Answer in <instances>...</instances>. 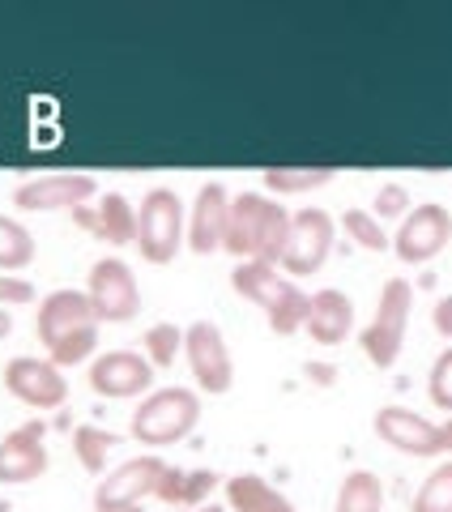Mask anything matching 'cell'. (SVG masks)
<instances>
[{
    "label": "cell",
    "mask_w": 452,
    "mask_h": 512,
    "mask_svg": "<svg viewBox=\"0 0 452 512\" xmlns=\"http://www.w3.org/2000/svg\"><path fill=\"white\" fill-rule=\"evenodd\" d=\"M290 231V210L269 197V192L244 188L231 197V214H226V239L222 252H231L235 261H265L278 265Z\"/></svg>",
    "instance_id": "cell-1"
},
{
    "label": "cell",
    "mask_w": 452,
    "mask_h": 512,
    "mask_svg": "<svg viewBox=\"0 0 452 512\" xmlns=\"http://www.w3.org/2000/svg\"><path fill=\"white\" fill-rule=\"evenodd\" d=\"M201 423V397L184 389V384H167V389H150L133 410V440L145 448H167L192 436V427Z\"/></svg>",
    "instance_id": "cell-2"
},
{
    "label": "cell",
    "mask_w": 452,
    "mask_h": 512,
    "mask_svg": "<svg viewBox=\"0 0 452 512\" xmlns=\"http://www.w3.org/2000/svg\"><path fill=\"white\" fill-rule=\"evenodd\" d=\"M184 227H188V210H184L180 192L167 188V184L150 188L137 205V239L133 244L141 252V261H150V265L175 261L184 248Z\"/></svg>",
    "instance_id": "cell-3"
},
{
    "label": "cell",
    "mask_w": 452,
    "mask_h": 512,
    "mask_svg": "<svg viewBox=\"0 0 452 512\" xmlns=\"http://www.w3.org/2000/svg\"><path fill=\"white\" fill-rule=\"evenodd\" d=\"M410 312H414V286L410 278H389L384 291L376 299V316L371 325L359 333V346L363 355L389 372V367L401 359V346H406V329H410Z\"/></svg>",
    "instance_id": "cell-4"
},
{
    "label": "cell",
    "mask_w": 452,
    "mask_h": 512,
    "mask_svg": "<svg viewBox=\"0 0 452 512\" xmlns=\"http://www.w3.org/2000/svg\"><path fill=\"white\" fill-rule=\"evenodd\" d=\"M333 239H337V222L329 210H320V205L290 210V231H286V248H282L278 269L290 282L316 274V269L329 261Z\"/></svg>",
    "instance_id": "cell-5"
},
{
    "label": "cell",
    "mask_w": 452,
    "mask_h": 512,
    "mask_svg": "<svg viewBox=\"0 0 452 512\" xmlns=\"http://www.w3.org/2000/svg\"><path fill=\"white\" fill-rule=\"evenodd\" d=\"M86 295L94 303L99 325H124V320H133L141 312V286L124 256H99V261L90 265Z\"/></svg>",
    "instance_id": "cell-6"
},
{
    "label": "cell",
    "mask_w": 452,
    "mask_h": 512,
    "mask_svg": "<svg viewBox=\"0 0 452 512\" xmlns=\"http://www.w3.org/2000/svg\"><path fill=\"white\" fill-rule=\"evenodd\" d=\"M184 359H188V372L197 380L201 393H231L235 384V359H231V346H226L222 329L214 320H192L184 329Z\"/></svg>",
    "instance_id": "cell-7"
},
{
    "label": "cell",
    "mask_w": 452,
    "mask_h": 512,
    "mask_svg": "<svg viewBox=\"0 0 452 512\" xmlns=\"http://www.w3.org/2000/svg\"><path fill=\"white\" fill-rule=\"evenodd\" d=\"M99 197V180L90 171H47V175H30L13 188V205L26 214H52V210H77Z\"/></svg>",
    "instance_id": "cell-8"
},
{
    "label": "cell",
    "mask_w": 452,
    "mask_h": 512,
    "mask_svg": "<svg viewBox=\"0 0 452 512\" xmlns=\"http://www.w3.org/2000/svg\"><path fill=\"white\" fill-rule=\"evenodd\" d=\"M452 244V210L440 201H423L401 218V227L393 235V252L406 265H427Z\"/></svg>",
    "instance_id": "cell-9"
},
{
    "label": "cell",
    "mask_w": 452,
    "mask_h": 512,
    "mask_svg": "<svg viewBox=\"0 0 452 512\" xmlns=\"http://www.w3.org/2000/svg\"><path fill=\"white\" fill-rule=\"evenodd\" d=\"M0 380H5V389L30 410H60L64 397H69V380H64V372L52 359H39V355L9 359Z\"/></svg>",
    "instance_id": "cell-10"
},
{
    "label": "cell",
    "mask_w": 452,
    "mask_h": 512,
    "mask_svg": "<svg viewBox=\"0 0 452 512\" xmlns=\"http://www.w3.org/2000/svg\"><path fill=\"white\" fill-rule=\"evenodd\" d=\"M163 470H167V461L158 453H141V457L120 461V466L111 474H103L99 487H94V508H137V504H145L158 491Z\"/></svg>",
    "instance_id": "cell-11"
},
{
    "label": "cell",
    "mask_w": 452,
    "mask_h": 512,
    "mask_svg": "<svg viewBox=\"0 0 452 512\" xmlns=\"http://www.w3.org/2000/svg\"><path fill=\"white\" fill-rule=\"evenodd\" d=\"M150 384H154V367L141 350H128V346L103 350L90 363V389L99 397H111V402H120V397H145Z\"/></svg>",
    "instance_id": "cell-12"
},
{
    "label": "cell",
    "mask_w": 452,
    "mask_h": 512,
    "mask_svg": "<svg viewBox=\"0 0 452 512\" xmlns=\"http://www.w3.org/2000/svg\"><path fill=\"white\" fill-rule=\"evenodd\" d=\"M82 329H99V316H94V303L86 291L60 286V291L43 295L39 316H35V333H39L43 350H52L56 342L73 338V333H82Z\"/></svg>",
    "instance_id": "cell-13"
},
{
    "label": "cell",
    "mask_w": 452,
    "mask_h": 512,
    "mask_svg": "<svg viewBox=\"0 0 452 512\" xmlns=\"http://www.w3.org/2000/svg\"><path fill=\"white\" fill-rule=\"evenodd\" d=\"M47 423L30 419L22 427H13L0 436V483L18 487V483H35L47 474Z\"/></svg>",
    "instance_id": "cell-14"
},
{
    "label": "cell",
    "mask_w": 452,
    "mask_h": 512,
    "mask_svg": "<svg viewBox=\"0 0 452 512\" xmlns=\"http://www.w3.org/2000/svg\"><path fill=\"white\" fill-rule=\"evenodd\" d=\"M371 427H376V436L384 444H393L397 453H406V457H440L444 453L440 423H431V419H423V414H414L406 406H380Z\"/></svg>",
    "instance_id": "cell-15"
},
{
    "label": "cell",
    "mask_w": 452,
    "mask_h": 512,
    "mask_svg": "<svg viewBox=\"0 0 452 512\" xmlns=\"http://www.w3.org/2000/svg\"><path fill=\"white\" fill-rule=\"evenodd\" d=\"M226 214H231V192H226V184H218V180H205L197 188V197H192L188 227H184V248H192L197 256L222 252Z\"/></svg>",
    "instance_id": "cell-16"
},
{
    "label": "cell",
    "mask_w": 452,
    "mask_h": 512,
    "mask_svg": "<svg viewBox=\"0 0 452 512\" xmlns=\"http://www.w3.org/2000/svg\"><path fill=\"white\" fill-rule=\"evenodd\" d=\"M73 222L82 231H90L94 239L120 248V244H133L137 239V205L124 197V192H99V201H86L73 210Z\"/></svg>",
    "instance_id": "cell-17"
},
{
    "label": "cell",
    "mask_w": 452,
    "mask_h": 512,
    "mask_svg": "<svg viewBox=\"0 0 452 512\" xmlns=\"http://www.w3.org/2000/svg\"><path fill=\"white\" fill-rule=\"evenodd\" d=\"M354 329V299L337 286H325L316 291L308 303V320H303V333L316 342V346H342Z\"/></svg>",
    "instance_id": "cell-18"
},
{
    "label": "cell",
    "mask_w": 452,
    "mask_h": 512,
    "mask_svg": "<svg viewBox=\"0 0 452 512\" xmlns=\"http://www.w3.org/2000/svg\"><path fill=\"white\" fill-rule=\"evenodd\" d=\"M226 512H299V504L261 474H231L226 478Z\"/></svg>",
    "instance_id": "cell-19"
},
{
    "label": "cell",
    "mask_w": 452,
    "mask_h": 512,
    "mask_svg": "<svg viewBox=\"0 0 452 512\" xmlns=\"http://www.w3.org/2000/svg\"><path fill=\"white\" fill-rule=\"evenodd\" d=\"M286 282H290V278L282 274V269H278V265H265V261H235V269H231L235 295L248 299V303H256L261 312L282 295Z\"/></svg>",
    "instance_id": "cell-20"
},
{
    "label": "cell",
    "mask_w": 452,
    "mask_h": 512,
    "mask_svg": "<svg viewBox=\"0 0 452 512\" xmlns=\"http://www.w3.org/2000/svg\"><path fill=\"white\" fill-rule=\"evenodd\" d=\"M333 512H384V483L371 470H350L337 487Z\"/></svg>",
    "instance_id": "cell-21"
},
{
    "label": "cell",
    "mask_w": 452,
    "mask_h": 512,
    "mask_svg": "<svg viewBox=\"0 0 452 512\" xmlns=\"http://www.w3.org/2000/svg\"><path fill=\"white\" fill-rule=\"evenodd\" d=\"M308 303H312V295L303 291L299 282H286V286H282V295L265 308V325L278 333V338L303 333V320H308Z\"/></svg>",
    "instance_id": "cell-22"
},
{
    "label": "cell",
    "mask_w": 452,
    "mask_h": 512,
    "mask_svg": "<svg viewBox=\"0 0 452 512\" xmlns=\"http://www.w3.org/2000/svg\"><path fill=\"white\" fill-rule=\"evenodd\" d=\"M116 444H120L116 431H107L99 423H77L73 427V457L82 461L90 474H107V461H111V453H116Z\"/></svg>",
    "instance_id": "cell-23"
},
{
    "label": "cell",
    "mask_w": 452,
    "mask_h": 512,
    "mask_svg": "<svg viewBox=\"0 0 452 512\" xmlns=\"http://www.w3.org/2000/svg\"><path fill=\"white\" fill-rule=\"evenodd\" d=\"M333 180V167H265L269 197H303L312 188H325Z\"/></svg>",
    "instance_id": "cell-24"
},
{
    "label": "cell",
    "mask_w": 452,
    "mask_h": 512,
    "mask_svg": "<svg viewBox=\"0 0 452 512\" xmlns=\"http://www.w3.org/2000/svg\"><path fill=\"white\" fill-rule=\"evenodd\" d=\"M35 261V235L18 218L0 214V274H18Z\"/></svg>",
    "instance_id": "cell-25"
},
{
    "label": "cell",
    "mask_w": 452,
    "mask_h": 512,
    "mask_svg": "<svg viewBox=\"0 0 452 512\" xmlns=\"http://www.w3.org/2000/svg\"><path fill=\"white\" fill-rule=\"evenodd\" d=\"M141 342H145L141 355L150 359L154 372H158V367L167 372V367L184 355V329H180V325H171V320H158V325H150V329H145V338H141Z\"/></svg>",
    "instance_id": "cell-26"
},
{
    "label": "cell",
    "mask_w": 452,
    "mask_h": 512,
    "mask_svg": "<svg viewBox=\"0 0 452 512\" xmlns=\"http://www.w3.org/2000/svg\"><path fill=\"white\" fill-rule=\"evenodd\" d=\"M342 231H346L359 248H367V252H389V248H393V235L384 231V222L371 214V210H359V205L342 214Z\"/></svg>",
    "instance_id": "cell-27"
},
{
    "label": "cell",
    "mask_w": 452,
    "mask_h": 512,
    "mask_svg": "<svg viewBox=\"0 0 452 512\" xmlns=\"http://www.w3.org/2000/svg\"><path fill=\"white\" fill-rule=\"evenodd\" d=\"M410 512H452V461L435 466L418 487Z\"/></svg>",
    "instance_id": "cell-28"
},
{
    "label": "cell",
    "mask_w": 452,
    "mask_h": 512,
    "mask_svg": "<svg viewBox=\"0 0 452 512\" xmlns=\"http://www.w3.org/2000/svg\"><path fill=\"white\" fill-rule=\"evenodd\" d=\"M410 210H414V201H410V188H406V184L389 180V184H380V188H376L371 214H376L380 222H389V218H406Z\"/></svg>",
    "instance_id": "cell-29"
},
{
    "label": "cell",
    "mask_w": 452,
    "mask_h": 512,
    "mask_svg": "<svg viewBox=\"0 0 452 512\" xmlns=\"http://www.w3.org/2000/svg\"><path fill=\"white\" fill-rule=\"evenodd\" d=\"M222 483V474H214V470H188L184 474V491H180V504L175 508H205L209 504V495H214V487Z\"/></svg>",
    "instance_id": "cell-30"
},
{
    "label": "cell",
    "mask_w": 452,
    "mask_h": 512,
    "mask_svg": "<svg viewBox=\"0 0 452 512\" xmlns=\"http://www.w3.org/2000/svg\"><path fill=\"white\" fill-rule=\"evenodd\" d=\"M427 393L440 410H452V346L440 350V359L431 363V376H427Z\"/></svg>",
    "instance_id": "cell-31"
},
{
    "label": "cell",
    "mask_w": 452,
    "mask_h": 512,
    "mask_svg": "<svg viewBox=\"0 0 452 512\" xmlns=\"http://www.w3.org/2000/svg\"><path fill=\"white\" fill-rule=\"evenodd\" d=\"M35 282L18 278V274H0V308H22V303H35Z\"/></svg>",
    "instance_id": "cell-32"
},
{
    "label": "cell",
    "mask_w": 452,
    "mask_h": 512,
    "mask_svg": "<svg viewBox=\"0 0 452 512\" xmlns=\"http://www.w3.org/2000/svg\"><path fill=\"white\" fill-rule=\"evenodd\" d=\"M184 474L188 470H180V466H167L163 470V478H158V491H154V500H163V504H180V491H184Z\"/></svg>",
    "instance_id": "cell-33"
},
{
    "label": "cell",
    "mask_w": 452,
    "mask_h": 512,
    "mask_svg": "<svg viewBox=\"0 0 452 512\" xmlns=\"http://www.w3.org/2000/svg\"><path fill=\"white\" fill-rule=\"evenodd\" d=\"M431 325L440 338H452V295L444 299H435V308H431Z\"/></svg>",
    "instance_id": "cell-34"
},
{
    "label": "cell",
    "mask_w": 452,
    "mask_h": 512,
    "mask_svg": "<svg viewBox=\"0 0 452 512\" xmlns=\"http://www.w3.org/2000/svg\"><path fill=\"white\" fill-rule=\"evenodd\" d=\"M308 376H312L316 384H333V367H329V363H308Z\"/></svg>",
    "instance_id": "cell-35"
},
{
    "label": "cell",
    "mask_w": 452,
    "mask_h": 512,
    "mask_svg": "<svg viewBox=\"0 0 452 512\" xmlns=\"http://www.w3.org/2000/svg\"><path fill=\"white\" fill-rule=\"evenodd\" d=\"M440 431H444V453H452V419L440 423Z\"/></svg>",
    "instance_id": "cell-36"
},
{
    "label": "cell",
    "mask_w": 452,
    "mask_h": 512,
    "mask_svg": "<svg viewBox=\"0 0 452 512\" xmlns=\"http://www.w3.org/2000/svg\"><path fill=\"white\" fill-rule=\"evenodd\" d=\"M94 512H145V508L137 504V508H94Z\"/></svg>",
    "instance_id": "cell-37"
},
{
    "label": "cell",
    "mask_w": 452,
    "mask_h": 512,
    "mask_svg": "<svg viewBox=\"0 0 452 512\" xmlns=\"http://www.w3.org/2000/svg\"><path fill=\"white\" fill-rule=\"evenodd\" d=\"M197 512H226L222 504H205V508H197Z\"/></svg>",
    "instance_id": "cell-38"
}]
</instances>
